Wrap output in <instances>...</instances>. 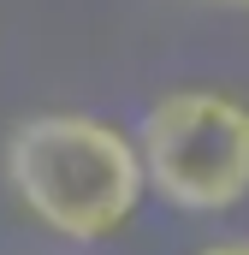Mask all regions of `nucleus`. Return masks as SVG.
<instances>
[{
  "label": "nucleus",
  "instance_id": "f257e3e1",
  "mask_svg": "<svg viewBox=\"0 0 249 255\" xmlns=\"http://www.w3.org/2000/svg\"><path fill=\"white\" fill-rule=\"evenodd\" d=\"M0 172L12 202L60 244H107L136 220L148 178L136 136L101 113H30L18 119Z\"/></svg>",
  "mask_w": 249,
  "mask_h": 255
},
{
  "label": "nucleus",
  "instance_id": "f03ea898",
  "mask_svg": "<svg viewBox=\"0 0 249 255\" xmlns=\"http://www.w3.org/2000/svg\"><path fill=\"white\" fill-rule=\"evenodd\" d=\"M148 196L178 214H232L249 202V101L220 83L166 89L136 119Z\"/></svg>",
  "mask_w": 249,
  "mask_h": 255
},
{
  "label": "nucleus",
  "instance_id": "7ed1b4c3",
  "mask_svg": "<svg viewBox=\"0 0 249 255\" xmlns=\"http://www.w3.org/2000/svg\"><path fill=\"white\" fill-rule=\"evenodd\" d=\"M196 255H249V232H238V238H208Z\"/></svg>",
  "mask_w": 249,
  "mask_h": 255
},
{
  "label": "nucleus",
  "instance_id": "20e7f679",
  "mask_svg": "<svg viewBox=\"0 0 249 255\" xmlns=\"http://www.w3.org/2000/svg\"><path fill=\"white\" fill-rule=\"evenodd\" d=\"M202 6H214V12H249V0H202Z\"/></svg>",
  "mask_w": 249,
  "mask_h": 255
}]
</instances>
